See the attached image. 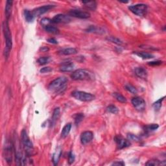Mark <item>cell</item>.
<instances>
[{"label": "cell", "instance_id": "6da1fadb", "mask_svg": "<svg viewBox=\"0 0 166 166\" xmlns=\"http://www.w3.org/2000/svg\"><path fill=\"white\" fill-rule=\"evenodd\" d=\"M2 29H3V32L5 40V57L8 58L9 53L13 47V40H12V35L10 28L9 26L8 20L4 21L2 24Z\"/></svg>", "mask_w": 166, "mask_h": 166}, {"label": "cell", "instance_id": "7a4b0ae2", "mask_svg": "<svg viewBox=\"0 0 166 166\" xmlns=\"http://www.w3.org/2000/svg\"><path fill=\"white\" fill-rule=\"evenodd\" d=\"M71 77L75 81H90L94 79V75L89 70L79 69L72 73Z\"/></svg>", "mask_w": 166, "mask_h": 166}, {"label": "cell", "instance_id": "3957f363", "mask_svg": "<svg viewBox=\"0 0 166 166\" xmlns=\"http://www.w3.org/2000/svg\"><path fill=\"white\" fill-rule=\"evenodd\" d=\"M67 83V79L65 77H60L57 78L53 81L50 84L48 88L51 91H57L62 90L63 88L66 87V84Z\"/></svg>", "mask_w": 166, "mask_h": 166}, {"label": "cell", "instance_id": "277c9868", "mask_svg": "<svg viewBox=\"0 0 166 166\" xmlns=\"http://www.w3.org/2000/svg\"><path fill=\"white\" fill-rule=\"evenodd\" d=\"M22 136V142L23 147L27 152L28 155H32V152L33 151V144H32L31 140H30L29 136H28L27 131L23 129L21 134Z\"/></svg>", "mask_w": 166, "mask_h": 166}, {"label": "cell", "instance_id": "5b68a950", "mask_svg": "<svg viewBox=\"0 0 166 166\" xmlns=\"http://www.w3.org/2000/svg\"><path fill=\"white\" fill-rule=\"evenodd\" d=\"M72 96L76 99L84 102L92 101L95 99V95L90 93L82 92V91H75L72 92Z\"/></svg>", "mask_w": 166, "mask_h": 166}, {"label": "cell", "instance_id": "8992f818", "mask_svg": "<svg viewBox=\"0 0 166 166\" xmlns=\"http://www.w3.org/2000/svg\"><path fill=\"white\" fill-rule=\"evenodd\" d=\"M128 9H129V10L131 11L132 13H134V15L138 16H143L145 15L147 13V6L145 4L139 3L130 6Z\"/></svg>", "mask_w": 166, "mask_h": 166}, {"label": "cell", "instance_id": "52a82bcc", "mask_svg": "<svg viewBox=\"0 0 166 166\" xmlns=\"http://www.w3.org/2000/svg\"><path fill=\"white\" fill-rule=\"evenodd\" d=\"M13 144L11 142L7 141L4 147V156L7 162L11 163L13 161Z\"/></svg>", "mask_w": 166, "mask_h": 166}, {"label": "cell", "instance_id": "ba28073f", "mask_svg": "<svg viewBox=\"0 0 166 166\" xmlns=\"http://www.w3.org/2000/svg\"><path fill=\"white\" fill-rule=\"evenodd\" d=\"M132 104L138 111L142 112L145 109L146 103L143 98L140 97H134L131 101Z\"/></svg>", "mask_w": 166, "mask_h": 166}, {"label": "cell", "instance_id": "9c48e42d", "mask_svg": "<svg viewBox=\"0 0 166 166\" xmlns=\"http://www.w3.org/2000/svg\"><path fill=\"white\" fill-rule=\"evenodd\" d=\"M55 7V6L53 5H47L40 7L34 9L32 13L33 14L34 17H36V16L38 17V16H40L44 15V14L46 13L47 12H48L49 11L51 10V9H53Z\"/></svg>", "mask_w": 166, "mask_h": 166}, {"label": "cell", "instance_id": "30bf717a", "mask_svg": "<svg viewBox=\"0 0 166 166\" xmlns=\"http://www.w3.org/2000/svg\"><path fill=\"white\" fill-rule=\"evenodd\" d=\"M69 15L75 18H81V19H87L90 17V14L88 12L79 10V9L71 10L69 11Z\"/></svg>", "mask_w": 166, "mask_h": 166}, {"label": "cell", "instance_id": "8fae6325", "mask_svg": "<svg viewBox=\"0 0 166 166\" xmlns=\"http://www.w3.org/2000/svg\"><path fill=\"white\" fill-rule=\"evenodd\" d=\"M114 140L116 142L117 145L119 149H122L126 147H128L130 145V142L128 141V140H126L121 136L120 135L117 136L114 138Z\"/></svg>", "mask_w": 166, "mask_h": 166}, {"label": "cell", "instance_id": "7c38bea8", "mask_svg": "<svg viewBox=\"0 0 166 166\" xmlns=\"http://www.w3.org/2000/svg\"><path fill=\"white\" fill-rule=\"evenodd\" d=\"M70 22L71 18L69 16L62 14L56 15L52 19V23H68Z\"/></svg>", "mask_w": 166, "mask_h": 166}, {"label": "cell", "instance_id": "4fadbf2b", "mask_svg": "<svg viewBox=\"0 0 166 166\" xmlns=\"http://www.w3.org/2000/svg\"><path fill=\"white\" fill-rule=\"evenodd\" d=\"M93 138V134L91 131H85L82 133L81 136V142L82 144L86 145L92 142Z\"/></svg>", "mask_w": 166, "mask_h": 166}, {"label": "cell", "instance_id": "5bb4252c", "mask_svg": "<svg viewBox=\"0 0 166 166\" xmlns=\"http://www.w3.org/2000/svg\"><path fill=\"white\" fill-rule=\"evenodd\" d=\"M75 65L71 62H65L62 63L60 67V70L62 72H69L73 71L74 69Z\"/></svg>", "mask_w": 166, "mask_h": 166}, {"label": "cell", "instance_id": "9a60e30c", "mask_svg": "<svg viewBox=\"0 0 166 166\" xmlns=\"http://www.w3.org/2000/svg\"><path fill=\"white\" fill-rule=\"evenodd\" d=\"M136 75L141 79H146L147 77V72L145 69L142 67H138L134 69Z\"/></svg>", "mask_w": 166, "mask_h": 166}, {"label": "cell", "instance_id": "2e32d148", "mask_svg": "<svg viewBox=\"0 0 166 166\" xmlns=\"http://www.w3.org/2000/svg\"><path fill=\"white\" fill-rule=\"evenodd\" d=\"M13 1L9 0L6 2V5H5V16L7 18V20H9L10 18L12 13V9H13Z\"/></svg>", "mask_w": 166, "mask_h": 166}, {"label": "cell", "instance_id": "e0dca14e", "mask_svg": "<svg viewBox=\"0 0 166 166\" xmlns=\"http://www.w3.org/2000/svg\"><path fill=\"white\" fill-rule=\"evenodd\" d=\"M61 155H62V149L60 147H58V148L57 149V150L55 151V153L53 154V163H54V165L58 164Z\"/></svg>", "mask_w": 166, "mask_h": 166}, {"label": "cell", "instance_id": "ac0fdd59", "mask_svg": "<svg viewBox=\"0 0 166 166\" xmlns=\"http://www.w3.org/2000/svg\"><path fill=\"white\" fill-rule=\"evenodd\" d=\"M77 52L78 51L75 48H66L62 50L61 51H60V54H62L63 55H71L77 54Z\"/></svg>", "mask_w": 166, "mask_h": 166}, {"label": "cell", "instance_id": "d6986e66", "mask_svg": "<svg viewBox=\"0 0 166 166\" xmlns=\"http://www.w3.org/2000/svg\"><path fill=\"white\" fill-rule=\"evenodd\" d=\"M137 56H138L139 57L143 58V59L147 60V59H151L155 57L153 54L147 52H136L134 53Z\"/></svg>", "mask_w": 166, "mask_h": 166}, {"label": "cell", "instance_id": "ffe728a7", "mask_svg": "<svg viewBox=\"0 0 166 166\" xmlns=\"http://www.w3.org/2000/svg\"><path fill=\"white\" fill-rule=\"evenodd\" d=\"M83 3L85 5V6L88 9L92 11H95L97 8V3L94 1H83Z\"/></svg>", "mask_w": 166, "mask_h": 166}, {"label": "cell", "instance_id": "44dd1931", "mask_svg": "<svg viewBox=\"0 0 166 166\" xmlns=\"http://www.w3.org/2000/svg\"><path fill=\"white\" fill-rule=\"evenodd\" d=\"M71 128V123H67L64 126V128H62V132H61V137L63 138L67 136V135L69 134Z\"/></svg>", "mask_w": 166, "mask_h": 166}, {"label": "cell", "instance_id": "7402d4cb", "mask_svg": "<svg viewBox=\"0 0 166 166\" xmlns=\"http://www.w3.org/2000/svg\"><path fill=\"white\" fill-rule=\"evenodd\" d=\"M60 110L59 108H56L55 109L54 112H53V116H52V120H51V125H54L55 123L57 122L58 119L59 118Z\"/></svg>", "mask_w": 166, "mask_h": 166}, {"label": "cell", "instance_id": "603a6c76", "mask_svg": "<svg viewBox=\"0 0 166 166\" xmlns=\"http://www.w3.org/2000/svg\"><path fill=\"white\" fill-rule=\"evenodd\" d=\"M24 16L25 20H26L27 22H32V21L34 20V16L33 15V14L29 10H25Z\"/></svg>", "mask_w": 166, "mask_h": 166}, {"label": "cell", "instance_id": "cb8c5ba5", "mask_svg": "<svg viewBox=\"0 0 166 166\" xmlns=\"http://www.w3.org/2000/svg\"><path fill=\"white\" fill-rule=\"evenodd\" d=\"M45 28L46 31L49 32V33L51 34H57L59 33V30L57 29V27H55L54 26H52V25H48V26L44 27Z\"/></svg>", "mask_w": 166, "mask_h": 166}, {"label": "cell", "instance_id": "d4e9b609", "mask_svg": "<svg viewBox=\"0 0 166 166\" xmlns=\"http://www.w3.org/2000/svg\"><path fill=\"white\" fill-rule=\"evenodd\" d=\"M159 127L158 125L157 124H151V125H146L144 127V130L145 132H152L154 130H157Z\"/></svg>", "mask_w": 166, "mask_h": 166}, {"label": "cell", "instance_id": "484cf974", "mask_svg": "<svg viewBox=\"0 0 166 166\" xmlns=\"http://www.w3.org/2000/svg\"><path fill=\"white\" fill-rule=\"evenodd\" d=\"M113 95L118 101L121 103H127V99L123 95H121V93H114Z\"/></svg>", "mask_w": 166, "mask_h": 166}, {"label": "cell", "instance_id": "4316f807", "mask_svg": "<svg viewBox=\"0 0 166 166\" xmlns=\"http://www.w3.org/2000/svg\"><path fill=\"white\" fill-rule=\"evenodd\" d=\"M146 165H149V166H156V165H162V162H160V160H157V159H153V160H149L145 163Z\"/></svg>", "mask_w": 166, "mask_h": 166}, {"label": "cell", "instance_id": "83f0119b", "mask_svg": "<svg viewBox=\"0 0 166 166\" xmlns=\"http://www.w3.org/2000/svg\"><path fill=\"white\" fill-rule=\"evenodd\" d=\"M51 61L50 57H42L38 59V63L40 65H45Z\"/></svg>", "mask_w": 166, "mask_h": 166}, {"label": "cell", "instance_id": "f1b7e54d", "mask_svg": "<svg viewBox=\"0 0 166 166\" xmlns=\"http://www.w3.org/2000/svg\"><path fill=\"white\" fill-rule=\"evenodd\" d=\"M164 97H163L162 98H160V99H158V101H156L155 103H154L153 108H154V109L155 110L158 111V110H159L160 109L161 106H162V103L163 100L164 99Z\"/></svg>", "mask_w": 166, "mask_h": 166}, {"label": "cell", "instance_id": "f546056e", "mask_svg": "<svg viewBox=\"0 0 166 166\" xmlns=\"http://www.w3.org/2000/svg\"><path fill=\"white\" fill-rule=\"evenodd\" d=\"M106 110L107 112H109V113H111L113 114H117L119 112L118 108L113 104L109 105V106L106 108Z\"/></svg>", "mask_w": 166, "mask_h": 166}, {"label": "cell", "instance_id": "4dcf8cb0", "mask_svg": "<svg viewBox=\"0 0 166 166\" xmlns=\"http://www.w3.org/2000/svg\"><path fill=\"white\" fill-rule=\"evenodd\" d=\"M107 40H108V41L111 42H112V43L117 44V45L121 46V45H122V44H123L122 41H121V40H120L119 38H116V37L109 36V37H108V38H107Z\"/></svg>", "mask_w": 166, "mask_h": 166}, {"label": "cell", "instance_id": "1f68e13d", "mask_svg": "<svg viewBox=\"0 0 166 166\" xmlns=\"http://www.w3.org/2000/svg\"><path fill=\"white\" fill-rule=\"evenodd\" d=\"M125 89L128 91V92L132 93V94H136V93H137L138 92L137 89L134 86L130 85V84H128V85H125Z\"/></svg>", "mask_w": 166, "mask_h": 166}, {"label": "cell", "instance_id": "d6a6232c", "mask_svg": "<svg viewBox=\"0 0 166 166\" xmlns=\"http://www.w3.org/2000/svg\"><path fill=\"white\" fill-rule=\"evenodd\" d=\"M87 32H96V33H100L101 32H103V31L101 30L99 27H96L95 26H90L87 29Z\"/></svg>", "mask_w": 166, "mask_h": 166}, {"label": "cell", "instance_id": "836d02e7", "mask_svg": "<svg viewBox=\"0 0 166 166\" xmlns=\"http://www.w3.org/2000/svg\"><path fill=\"white\" fill-rule=\"evenodd\" d=\"M84 119L83 114H77L75 117V123L76 125H79Z\"/></svg>", "mask_w": 166, "mask_h": 166}, {"label": "cell", "instance_id": "e575fe53", "mask_svg": "<svg viewBox=\"0 0 166 166\" xmlns=\"http://www.w3.org/2000/svg\"><path fill=\"white\" fill-rule=\"evenodd\" d=\"M127 138H128V140H130V141L136 142H138L140 141V139L138 136H137L132 134H128Z\"/></svg>", "mask_w": 166, "mask_h": 166}, {"label": "cell", "instance_id": "d590c367", "mask_svg": "<svg viewBox=\"0 0 166 166\" xmlns=\"http://www.w3.org/2000/svg\"><path fill=\"white\" fill-rule=\"evenodd\" d=\"M51 23H52V20L49 19V18H43V19L41 20V23L44 27L50 25V24Z\"/></svg>", "mask_w": 166, "mask_h": 166}, {"label": "cell", "instance_id": "8d00e7d4", "mask_svg": "<svg viewBox=\"0 0 166 166\" xmlns=\"http://www.w3.org/2000/svg\"><path fill=\"white\" fill-rule=\"evenodd\" d=\"M75 161V156L72 152H69L68 156V162L69 164L73 163Z\"/></svg>", "mask_w": 166, "mask_h": 166}, {"label": "cell", "instance_id": "74e56055", "mask_svg": "<svg viewBox=\"0 0 166 166\" xmlns=\"http://www.w3.org/2000/svg\"><path fill=\"white\" fill-rule=\"evenodd\" d=\"M51 71H52V68L50 67H42L40 69V73H50V72H51Z\"/></svg>", "mask_w": 166, "mask_h": 166}, {"label": "cell", "instance_id": "f35d334b", "mask_svg": "<svg viewBox=\"0 0 166 166\" xmlns=\"http://www.w3.org/2000/svg\"><path fill=\"white\" fill-rule=\"evenodd\" d=\"M162 64V61H160V60H156V61H152L149 62V65L150 66H159V65Z\"/></svg>", "mask_w": 166, "mask_h": 166}, {"label": "cell", "instance_id": "ab89813d", "mask_svg": "<svg viewBox=\"0 0 166 166\" xmlns=\"http://www.w3.org/2000/svg\"><path fill=\"white\" fill-rule=\"evenodd\" d=\"M48 42L49 43H50V44H58L57 40L55 38H49L48 40Z\"/></svg>", "mask_w": 166, "mask_h": 166}, {"label": "cell", "instance_id": "60d3db41", "mask_svg": "<svg viewBox=\"0 0 166 166\" xmlns=\"http://www.w3.org/2000/svg\"><path fill=\"white\" fill-rule=\"evenodd\" d=\"M112 165H121V166H123V165H125V163L123 162L122 161H120V162H114L113 163H112Z\"/></svg>", "mask_w": 166, "mask_h": 166}, {"label": "cell", "instance_id": "b9f144b4", "mask_svg": "<svg viewBox=\"0 0 166 166\" xmlns=\"http://www.w3.org/2000/svg\"><path fill=\"white\" fill-rule=\"evenodd\" d=\"M40 50L42 52H47V51H49V48H47V47H42V48L40 49Z\"/></svg>", "mask_w": 166, "mask_h": 166}]
</instances>
